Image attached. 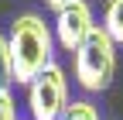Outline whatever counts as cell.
Here are the masks:
<instances>
[{"label": "cell", "instance_id": "1", "mask_svg": "<svg viewBox=\"0 0 123 120\" xmlns=\"http://www.w3.org/2000/svg\"><path fill=\"white\" fill-rule=\"evenodd\" d=\"M10 48V65H14V82H31L41 76L55 58H51V27L44 24L41 14H21L10 24L7 34Z\"/></svg>", "mask_w": 123, "mask_h": 120}, {"label": "cell", "instance_id": "2", "mask_svg": "<svg viewBox=\"0 0 123 120\" xmlns=\"http://www.w3.org/2000/svg\"><path fill=\"white\" fill-rule=\"evenodd\" d=\"M113 76H116V45L103 31V24H96L75 48V79L89 93H103L113 82Z\"/></svg>", "mask_w": 123, "mask_h": 120}, {"label": "cell", "instance_id": "3", "mask_svg": "<svg viewBox=\"0 0 123 120\" xmlns=\"http://www.w3.org/2000/svg\"><path fill=\"white\" fill-rule=\"evenodd\" d=\"M65 107H68V79L65 69L51 62L41 76L27 82V110L31 120H62Z\"/></svg>", "mask_w": 123, "mask_h": 120}, {"label": "cell", "instance_id": "4", "mask_svg": "<svg viewBox=\"0 0 123 120\" xmlns=\"http://www.w3.org/2000/svg\"><path fill=\"white\" fill-rule=\"evenodd\" d=\"M92 27L96 24H92V10H89L86 0H72V4L55 10V38L65 52H75Z\"/></svg>", "mask_w": 123, "mask_h": 120}, {"label": "cell", "instance_id": "5", "mask_svg": "<svg viewBox=\"0 0 123 120\" xmlns=\"http://www.w3.org/2000/svg\"><path fill=\"white\" fill-rule=\"evenodd\" d=\"M103 31L113 38V45H123V0H106V17H103Z\"/></svg>", "mask_w": 123, "mask_h": 120}, {"label": "cell", "instance_id": "6", "mask_svg": "<svg viewBox=\"0 0 123 120\" xmlns=\"http://www.w3.org/2000/svg\"><path fill=\"white\" fill-rule=\"evenodd\" d=\"M10 86H14L10 48H7V34H0V93H10Z\"/></svg>", "mask_w": 123, "mask_h": 120}, {"label": "cell", "instance_id": "7", "mask_svg": "<svg viewBox=\"0 0 123 120\" xmlns=\"http://www.w3.org/2000/svg\"><path fill=\"white\" fill-rule=\"evenodd\" d=\"M62 120H99V110L92 103H68Z\"/></svg>", "mask_w": 123, "mask_h": 120}, {"label": "cell", "instance_id": "8", "mask_svg": "<svg viewBox=\"0 0 123 120\" xmlns=\"http://www.w3.org/2000/svg\"><path fill=\"white\" fill-rule=\"evenodd\" d=\"M0 120H17V107H14L10 93H0Z\"/></svg>", "mask_w": 123, "mask_h": 120}, {"label": "cell", "instance_id": "9", "mask_svg": "<svg viewBox=\"0 0 123 120\" xmlns=\"http://www.w3.org/2000/svg\"><path fill=\"white\" fill-rule=\"evenodd\" d=\"M65 4H72V0H48V7H51V10H58V7H65Z\"/></svg>", "mask_w": 123, "mask_h": 120}]
</instances>
